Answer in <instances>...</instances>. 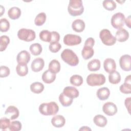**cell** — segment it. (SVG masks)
Masks as SVG:
<instances>
[{
    "label": "cell",
    "instance_id": "obj_1",
    "mask_svg": "<svg viewBox=\"0 0 131 131\" xmlns=\"http://www.w3.org/2000/svg\"><path fill=\"white\" fill-rule=\"evenodd\" d=\"M38 109L40 113L44 116H53L58 112L59 106L55 102L51 101L41 104Z\"/></svg>",
    "mask_w": 131,
    "mask_h": 131
},
{
    "label": "cell",
    "instance_id": "obj_2",
    "mask_svg": "<svg viewBox=\"0 0 131 131\" xmlns=\"http://www.w3.org/2000/svg\"><path fill=\"white\" fill-rule=\"evenodd\" d=\"M61 59L69 65L75 67L79 63V58L77 55L69 49H64L60 55Z\"/></svg>",
    "mask_w": 131,
    "mask_h": 131
},
{
    "label": "cell",
    "instance_id": "obj_3",
    "mask_svg": "<svg viewBox=\"0 0 131 131\" xmlns=\"http://www.w3.org/2000/svg\"><path fill=\"white\" fill-rule=\"evenodd\" d=\"M69 13L73 16L82 14L84 11L82 2L81 0H71L68 7Z\"/></svg>",
    "mask_w": 131,
    "mask_h": 131
},
{
    "label": "cell",
    "instance_id": "obj_4",
    "mask_svg": "<svg viewBox=\"0 0 131 131\" xmlns=\"http://www.w3.org/2000/svg\"><path fill=\"white\" fill-rule=\"evenodd\" d=\"M105 82V77L101 74L92 73L89 75L86 78L87 84L91 86H100Z\"/></svg>",
    "mask_w": 131,
    "mask_h": 131
},
{
    "label": "cell",
    "instance_id": "obj_5",
    "mask_svg": "<svg viewBox=\"0 0 131 131\" xmlns=\"http://www.w3.org/2000/svg\"><path fill=\"white\" fill-rule=\"evenodd\" d=\"M99 37L102 42L106 46H113L116 42V37L108 29H104L101 30L99 33Z\"/></svg>",
    "mask_w": 131,
    "mask_h": 131
},
{
    "label": "cell",
    "instance_id": "obj_6",
    "mask_svg": "<svg viewBox=\"0 0 131 131\" xmlns=\"http://www.w3.org/2000/svg\"><path fill=\"white\" fill-rule=\"evenodd\" d=\"M17 37L21 40L29 42L32 41L35 39L36 34L35 31L33 30L22 28L18 30Z\"/></svg>",
    "mask_w": 131,
    "mask_h": 131
},
{
    "label": "cell",
    "instance_id": "obj_7",
    "mask_svg": "<svg viewBox=\"0 0 131 131\" xmlns=\"http://www.w3.org/2000/svg\"><path fill=\"white\" fill-rule=\"evenodd\" d=\"M125 19V16L123 13L121 12L116 13L112 17L111 25L115 29H121L124 26Z\"/></svg>",
    "mask_w": 131,
    "mask_h": 131
},
{
    "label": "cell",
    "instance_id": "obj_8",
    "mask_svg": "<svg viewBox=\"0 0 131 131\" xmlns=\"http://www.w3.org/2000/svg\"><path fill=\"white\" fill-rule=\"evenodd\" d=\"M81 42V38L80 36L68 34L63 37V43L69 46H73L79 45Z\"/></svg>",
    "mask_w": 131,
    "mask_h": 131
},
{
    "label": "cell",
    "instance_id": "obj_9",
    "mask_svg": "<svg viewBox=\"0 0 131 131\" xmlns=\"http://www.w3.org/2000/svg\"><path fill=\"white\" fill-rule=\"evenodd\" d=\"M119 64L124 71H130L131 70V56L128 54L122 55L119 59Z\"/></svg>",
    "mask_w": 131,
    "mask_h": 131
},
{
    "label": "cell",
    "instance_id": "obj_10",
    "mask_svg": "<svg viewBox=\"0 0 131 131\" xmlns=\"http://www.w3.org/2000/svg\"><path fill=\"white\" fill-rule=\"evenodd\" d=\"M102 111L107 116H112L117 113L118 109L115 104L112 102H107L103 104Z\"/></svg>",
    "mask_w": 131,
    "mask_h": 131
},
{
    "label": "cell",
    "instance_id": "obj_11",
    "mask_svg": "<svg viewBox=\"0 0 131 131\" xmlns=\"http://www.w3.org/2000/svg\"><path fill=\"white\" fill-rule=\"evenodd\" d=\"M30 59L31 56L30 53L26 50L20 51L16 57V60L18 64H27Z\"/></svg>",
    "mask_w": 131,
    "mask_h": 131
},
{
    "label": "cell",
    "instance_id": "obj_12",
    "mask_svg": "<svg viewBox=\"0 0 131 131\" xmlns=\"http://www.w3.org/2000/svg\"><path fill=\"white\" fill-rule=\"evenodd\" d=\"M5 114L10 120H14L18 117L19 112L16 107L13 105H10L6 109Z\"/></svg>",
    "mask_w": 131,
    "mask_h": 131
},
{
    "label": "cell",
    "instance_id": "obj_13",
    "mask_svg": "<svg viewBox=\"0 0 131 131\" xmlns=\"http://www.w3.org/2000/svg\"><path fill=\"white\" fill-rule=\"evenodd\" d=\"M44 66V60L41 58H37L34 59L32 62L31 68L32 71L34 72H38L43 69Z\"/></svg>",
    "mask_w": 131,
    "mask_h": 131
},
{
    "label": "cell",
    "instance_id": "obj_14",
    "mask_svg": "<svg viewBox=\"0 0 131 131\" xmlns=\"http://www.w3.org/2000/svg\"><path fill=\"white\" fill-rule=\"evenodd\" d=\"M103 67L105 72L110 73L116 70V64L115 61L112 58H106L103 62Z\"/></svg>",
    "mask_w": 131,
    "mask_h": 131
},
{
    "label": "cell",
    "instance_id": "obj_15",
    "mask_svg": "<svg viewBox=\"0 0 131 131\" xmlns=\"http://www.w3.org/2000/svg\"><path fill=\"white\" fill-rule=\"evenodd\" d=\"M116 39L119 42H124L129 38V33L125 29L121 28L117 30L116 33Z\"/></svg>",
    "mask_w": 131,
    "mask_h": 131
},
{
    "label": "cell",
    "instance_id": "obj_16",
    "mask_svg": "<svg viewBox=\"0 0 131 131\" xmlns=\"http://www.w3.org/2000/svg\"><path fill=\"white\" fill-rule=\"evenodd\" d=\"M56 74L52 72L49 70L45 71L42 75V81L48 84H50L54 81L56 79Z\"/></svg>",
    "mask_w": 131,
    "mask_h": 131
},
{
    "label": "cell",
    "instance_id": "obj_17",
    "mask_svg": "<svg viewBox=\"0 0 131 131\" xmlns=\"http://www.w3.org/2000/svg\"><path fill=\"white\" fill-rule=\"evenodd\" d=\"M62 93L67 96L73 99L78 97L79 94L78 90L73 86H67L64 88Z\"/></svg>",
    "mask_w": 131,
    "mask_h": 131
},
{
    "label": "cell",
    "instance_id": "obj_18",
    "mask_svg": "<svg viewBox=\"0 0 131 131\" xmlns=\"http://www.w3.org/2000/svg\"><path fill=\"white\" fill-rule=\"evenodd\" d=\"M66 123V119L63 116L56 115L51 119L52 124L55 127L60 128L63 126Z\"/></svg>",
    "mask_w": 131,
    "mask_h": 131
},
{
    "label": "cell",
    "instance_id": "obj_19",
    "mask_svg": "<svg viewBox=\"0 0 131 131\" xmlns=\"http://www.w3.org/2000/svg\"><path fill=\"white\" fill-rule=\"evenodd\" d=\"M85 25L84 21L80 19H77L74 20L72 24L73 30L76 32H81L85 29Z\"/></svg>",
    "mask_w": 131,
    "mask_h": 131
},
{
    "label": "cell",
    "instance_id": "obj_20",
    "mask_svg": "<svg viewBox=\"0 0 131 131\" xmlns=\"http://www.w3.org/2000/svg\"><path fill=\"white\" fill-rule=\"evenodd\" d=\"M96 95L98 98L100 100H106L110 95V90L106 87L101 88L97 90Z\"/></svg>",
    "mask_w": 131,
    "mask_h": 131
},
{
    "label": "cell",
    "instance_id": "obj_21",
    "mask_svg": "<svg viewBox=\"0 0 131 131\" xmlns=\"http://www.w3.org/2000/svg\"><path fill=\"white\" fill-rule=\"evenodd\" d=\"M94 123L98 126L104 127L107 123V119L105 117L101 115H97L93 118Z\"/></svg>",
    "mask_w": 131,
    "mask_h": 131
},
{
    "label": "cell",
    "instance_id": "obj_22",
    "mask_svg": "<svg viewBox=\"0 0 131 131\" xmlns=\"http://www.w3.org/2000/svg\"><path fill=\"white\" fill-rule=\"evenodd\" d=\"M21 15V10L18 7H13L8 11V15L10 18L15 20L19 18Z\"/></svg>",
    "mask_w": 131,
    "mask_h": 131
},
{
    "label": "cell",
    "instance_id": "obj_23",
    "mask_svg": "<svg viewBox=\"0 0 131 131\" xmlns=\"http://www.w3.org/2000/svg\"><path fill=\"white\" fill-rule=\"evenodd\" d=\"M94 54V51L92 47L87 46H84L81 51V55L83 59H89L91 58Z\"/></svg>",
    "mask_w": 131,
    "mask_h": 131
},
{
    "label": "cell",
    "instance_id": "obj_24",
    "mask_svg": "<svg viewBox=\"0 0 131 131\" xmlns=\"http://www.w3.org/2000/svg\"><path fill=\"white\" fill-rule=\"evenodd\" d=\"M101 67L100 61L98 59H94L88 63V69L90 71H97Z\"/></svg>",
    "mask_w": 131,
    "mask_h": 131
},
{
    "label": "cell",
    "instance_id": "obj_25",
    "mask_svg": "<svg viewBox=\"0 0 131 131\" xmlns=\"http://www.w3.org/2000/svg\"><path fill=\"white\" fill-rule=\"evenodd\" d=\"M108 80L112 84H116L119 83L121 81V75L120 73L116 71L110 73L108 75Z\"/></svg>",
    "mask_w": 131,
    "mask_h": 131
},
{
    "label": "cell",
    "instance_id": "obj_26",
    "mask_svg": "<svg viewBox=\"0 0 131 131\" xmlns=\"http://www.w3.org/2000/svg\"><path fill=\"white\" fill-rule=\"evenodd\" d=\"M59 100L62 106L67 107L72 104L73 99L67 96L63 93H61L59 96Z\"/></svg>",
    "mask_w": 131,
    "mask_h": 131
},
{
    "label": "cell",
    "instance_id": "obj_27",
    "mask_svg": "<svg viewBox=\"0 0 131 131\" xmlns=\"http://www.w3.org/2000/svg\"><path fill=\"white\" fill-rule=\"evenodd\" d=\"M44 90L43 84L39 82H35L30 85V90L35 94L41 93Z\"/></svg>",
    "mask_w": 131,
    "mask_h": 131
},
{
    "label": "cell",
    "instance_id": "obj_28",
    "mask_svg": "<svg viewBox=\"0 0 131 131\" xmlns=\"http://www.w3.org/2000/svg\"><path fill=\"white\" fill-rule=\"evenodd\" d=\"M49 70L54 73H57L60 70V64L56 59L52 60L49 64Z\"/></svg>",
    "mask_w": 131,
    "mask_h": 131
},
{
    "label": "cell",
    "instance_id": "obj_29",
    "mask_svg": "<svg viewBox=\"0 0 131 131\" xmlns=\"http://www.w3.org/2000/svg\"><path fill=\"white\" fill-rule=\"evenodd\" d=\"M29 50L32 55L37 56L40 54L42 51V48L39 43H34L30 46Z\"/></svg>",
    "mask_w": 131,
    "mask_h": 131
},
{
    "label": "cell",
    "instance_id": "obj_30",
    "mask_svg": "<svg viewBox=\"0 0 131 131\" xmlns=\"http://www.w3.org/2000/svg\"><path fill=\"white\" fill-rule=\"evenodd\" d=\"M70 83L76 86H79L83 83V78L82 76L79 75H72L70 79Z\"/></svg>",
    "mask_w": 131,
    "mask_h": 131
},
{
    "label": "cell",
    "instance_id": "obj_31",
    "mask_svg": "<svg viewBox=\"0 0 131 131\" xmlns=\"http://www.w3.org/2000/svg\"><path fill=\"white\" fill-rule=\"evenodd\" d=\"M47 18L46 14L44 12H41L38 14L35 18L34 23L37 26H40L44 24Z\"/></svg>",
    "mask_w": 131,
    "mask_h": 131
},
{
    "label": "cell",
    "instance_id": "obj_32",
    "mask_svg": "<svg viewBox=\"0 0 131 131\" xmlns=\"http://www.w3.org/2000/svg\"><path fill=\"white\" fill-rule=\"evenodd\" d=\"M17 74L20 76H25L28 73V68L27 64H17L16 67Z\"/></svg>",
    "mask_w": 131,
    "mask_h": 131
},
{
    "label": "cell",
    "instance_id": "obj_33",
    "mask_svg": "<svg viewBox=\"0 0 131 131\" xmlns=\"http://www.w3.org/2000/svg\"><path fill=\"white\" fill-rule=\"evenodd\" d=\"M39 38L43 41L50 42L51 40V32L47 30L41 31L39 33Z\"/></svg>",
    "mask_w": 131,
    "mask_h": 131
},
{
    "label": "cell",
    "instance_id": "obj_34",
    "mask_svg": "<svg viewBox=\"0 0 131 131\" xmlns=\"http://www.w3.org/2000/svg\"><path fill=\"white\" fill-rule=\"evenodd\" d=\"M10 43V38L7 35H2L0 38V51H5L9 43Z\"/></svg>",
    "mask_w": 131,
    "mask_h": 131
},
{
    "label": "cell",
    "instance_id": "obj_35",
    "mask_svg": "<svg viewBox=\"0 0 131 131\" xmlns=\"http://www.w3.org/2000/svg\"><path fill=\"white\" fill-rule=\"evenodd\" d=\"M103 6L107 10L113 11L116 8V3L112 0H105L102 3Z\"/></svg>",
    "mask_w": 131,
    "mask_h": 131
},
{
    "label": "cell",
    "instance_id": "obj_36",
    "mask_svg": "<svg viewBox=\"0 0 131 131\" xmlns=\"http://www.w3.org/2000/svg\"><path fill=\"white\" fill-rule=\"evenodd\" d=\"M10 28V23L6 18H2L0 20V30L1 32H7Z\"/></svg>",
    "mask_w": 131,
    "mask_h": 131
},
{
    "label": "cell",
    "instance_id": "obj_37",
    "mask_svg": "<svg viewBox=\"0 0 131 131\" xmlns=\"http://www.w3.org/2000/svg\"><path fill=\"white\" fill-rule=\"evenodd\" d=\"M10 119L8 118H2L0 120V128L3 130H6L9 128L10 125Z\"/></svg>",
    "mask_w": 131,
    "mask_h": 131
},
{
    "label": "cell",
    "instance_id": "obj_38",
    "mask_svg": "<svg viewBox=\"0 0 131 131\" xmlns=\"http://www.w3.org/2000/svg\"><path fill=\"white\" fill-rule=\"evenodd\" d=\"M120 92L125 94H130L131 93V84L129 82H124L119 88Z\"/></svg>",
    "mask_w": 131,
    "mask_h": 131
},
{
    "label": "cell",
    "instance_id": "obj_39",
    "mask_svg": "<svg viewBox=\"0 0 131 131\" xmlns=\"http://www.w3.org/2000/svg\"><path fill=\"white\" fill-rule=\"evenodd\" d=\"M21 123L19 121H13L11 122L9 129L11 131H19L21 130Z\"/></svg>",
    "mask_w": 131,
    "mask_h": 131
},
{
    "label": "cell",
    "instance_id": "obj_40",
    "mask_svg": "<svg viewBox=\"0 0 131 131\" xmlns=\"http://www.w3.org/2000/svg\"><path fill=\"white\" fill-rule=\"evenodd\" d=\"M61 48V45L59 42L50 43L49 46V50L52 53H56L58 52Z\"/></svg>",
    "mask_w": 131,
    "mask_h": 131
},
{
    "label": "cell",
    "instance_id": "obj_41",
    "mask_svg": "<svg viewBox=\"0 0 131 131\" xmlns=\"http://www.w3.org/2000/svg\"><path fill=\"white\" fill-rule=\"evenodd\" d=\"M10 71L8 67L4 66H1L0 68V77L1 78L6 77L10 74Z\"/></svg>",
    "mask_w": 131,
    "mask_h": 131
},
{
    "label": "cell",
    "instance_id": "obj_42",
    "mask_svg": "<svg viewBox=\"0 0 131 131\" xmlns=\"http://www.w3.org/2000/svg\"><path fill=\"white\" fill-rule=\"evenodd\" d=\"M60 39L59 34L56 31L51 32V40L50 43L58 42Z\"/></svg>",
    "mask_w": 131,
    "mask_h": 131
},
{
    "label": "cell",
    "instance_id": "obj_43",
    "mask_svg": "<svg viewBox=\"0 0 131 131\" xmlns=\"http://www.w3.org/2000/svg\"><path fill=\"white\" fill-rule=\"evenodd\" d=\"M95 43V40L93 37H89L86 39L84 42V46H90L91 47H93Z\"/></svg>",
    "mask_w": 131,
    "mask_h": 131
},
{
    "label": "cell",
    "instance_id": "obj_44",
    "mask_svg": "<svg viewBox=\"0 0 131 131\" xmlns=\"http://www.w3.org/2000/svg\"><path fill=\"white\" fill-rule=\"evenodd\" d=\"M124 104L127 108L129 114H130V97L126 98L124 101Z\"/></svg>",
    "mask_w": 131,
    "mask_h": 131
},
{
    "label": "cell",
    "instance_id": "obj_45",
    "mask_svg": "<svg viewBox=\"0 0 131 131\" xmlns=\"http://www.w3.org/2000/svg\"><path fill=\"white\" fill-rule=\"evenodd\" d=\"M130 15H129L126 19H125V21L126 26H127L129 28H130V24H131V19H130Z\"/></svg>",
    "mask_w": 131,
    "mask_h": 131
},
{
    "label": "cell",
    "instance_id": "obj_46",
    "mask_svg": "<svg viewBox=\"0 0 131 131\" xmlns=\"http://www.w3.org/2000/svg\"><path fill=\"white\" fill-rule=\"evenodd\" d=\"M79 130H91V129L88 126H82L79 129Z\"/></svg>",
    "mask_w": 131,
    "mask_h": 131
},
{
    "label": "cell",
    "instance_id": "obj_47",
    "mask_svg": "<svg viewBox=\"0 0 131 131\" xmlns=\"http://www.w3.org/2000/svg\"><path fill=\"white\" fill-rule=\"evenodd\" d=\"M5 12V9L4 8L3 6L1 5V16H2L3 13Z\"/></svg>",
    "mask_w": 131,
    "mask_h": 131
}]
</instances>
